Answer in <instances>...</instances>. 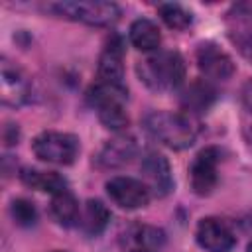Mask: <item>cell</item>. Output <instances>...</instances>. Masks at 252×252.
<instances>
[{
    "instance_id": "obj_23",
    "label": "cell",
    "mask_w": 252,
    "mask_h": 252,
    "mask_svg": "<svg viewBox=\"0 0 252 252\" xmlns=\"http://www.w3.org/2000/svg\"><path fill=\"white\" fill-rule=\"evenodd\" d=\"M228 37L236 45L240 55L252 61V30H232Z\"/></svg>"
},
{
    "instance_id": "obj_27",
    "label": "cell",
    "mask_w": 252,
    "mask_h": 252,
    "mask_svg": "<svg viewBox=\"0 0 252 252\" xmlns=\"http://www.w3.org/2000/svg\"><path fill=\"white\" fill-rule=\"evenodd\" d=\"M248 252H252V242H250V246H248Z\"/></svg>"
},
{
    "instance_id": "obj_5",
    "label": "cell",
    "mask_w": 252,
    "mask_h": 252,
    "mask_svg": "<svg viewBox=\"0 0 252 252\" xmlns=\"http://www.w3.org/2000/svg\"><path fill=\"white\" fill-rule=\"evenodd\" d=\"M106 193L122 209H140L150 201L148 185L134 177H124V175L112 177L106 183Z\"/></svg>"
},
{
    "instance_id": "obj_15",
    "label": "cell",
    "mask_w": 252,
    "mask_h": 252,
    "mask_svg": "<svg viewBox=\"0 0 252 252\" xmlns=\"http://www.w3.org/2000/svg\"><path fill=\"white\" fill-rule=\"evenodd\" d=\"M126 98H128V89L124 85H114V83H102V81H98L96 85H93L87 91V100L96 110L100 106H106V104H116V102H122L124 104Z\"/></svg>"
},
{
    "instance_id": "obj_10",
    "label": "cell",
    "mask_w": 252,
    "mask_h": 252,
    "mask_svg": "<svg viewBox=\"0 0 252 252\" xmlns=\"http://www.w3.org/2000/svg\"><path fill=\"white\" fill-rule=\"evenodd\" d=\"M98 79L102 83L122 85L124 79V43L120 35L108 37L98 57Z\"/></svg>"
},
{
    "instance_id": "obj_13",
    "label": "cell",
    "mask_w": 252,
    "mask_h": 252,
    "mask_svg": "<svg viewBox=\"0 0 252 252\" xmlns=\"http://www.w3.org/2000/svg\"><path fill=\"white\" fill-rule=\"evenodd\" d=\"M20 179L24 185L45 191L51 195H57L61 191H67V179L55 171H39V169H22Z\"/></svg>"
},
{
    "instance_id": "obj_3",
    "label": "cell",
    "mask_w": 252,
    "mask_h": 252,
    "mask_svg": "<svg viewBox=\"0 0 252 252\" xmlns=\"http://www.w3.org/2000/svg\"><path fill=\"white\" fill-rule=\"evenodd\" d=\"M57 16L83 22L89 26H112L120 18V8L114 2L83 0V2H57L47 6Z\"/></svg>"
},
{
    "instance_id": "obj_26",
    "label": "cell",
    "mask_w": 252,
    "mask_h": 252,
    "mask_svg": "<svg viewBox=\"0 0 252 252\" xmlns=\"http://www.w3.org/2000/svg\"><path fill=\"white\" fill-rule=\"evenodd\" d=\"M128 252H150V250L140 248V246H130V248H128Z\"/></svg>"
},
{
    "instance_id": "obj_18",
    "label": "cell",
    "mask_w": 252,
    "mask_h": 252,
    "mask_svg": "<svg viewBox=\"0 0 252 252\" xmlns=\"http://www.w3.org/2000/svg\"><path fill=\"white\" fill-rule=\"evenodd\" d=\"M215 100V89L205 81H195L189 85V89L183 93V106L193 112H205Z\"/></svg>"
},
{
    "instance_id": "obj_22",
    "label": "cell",
    "mask_w": 252,
    "mask_h": 252,
    "mask_svg": "<svg viewBox=\"0 0 252 252\" xmlns=\"http://www.w3.org/2000/svg\"><path fill=\"white\" fill-rule=\"evenodd\" d=\"M10 213H12L14 220H16V224H20V226H32V224H35V220H37V211H35V207H33L30 201H26V199H16V201H12Z\"/></svg>"
},
{
    "instance_id": "obj_16",
    "label": "cell",
    "mask_w": 252,
    "mask_h": 252,
    "mask_svg": "<svg viewBox=\"0 0 252 252\" xmlns=\"http://www.w3.org/2000/svg\"><path fill=\"white\" fill-rule=\"evenodd\" d=\"M130 41L136 49L140 51H152L159 45L161 41V33H159V28L152 22V20H146V18H140L136 20L132 26H130Z\"/></svg>"
},
{
    "instance_id": "obj_8",
    "label": "cell",
    "mask_w": 252,
    "mask_h": 252,
    "mask_svg": "<svg viewBox=\"0 0 252 252\" xmlns=\"http://www.w3.org/2000/svg\"><path fill=\"white\" fill-rule=\"evenodd\" d=\"M197 65H199V69H201V73L205 77L215 79V81H226L234 73L232 59L219 45H215L211 41L199 45V49H197Z\"/></svg>"
},
{
    "instance_id": "obj_24",
    "label": "cell",
    "mask_w": 252,
    "mask_h": 252,
    "mask_svg": "<svg viewBox=\"0 0 252 252\" xmlns=\"http://www.w3.org/2000/svg\"><path fill=\"white\" fill-rule=\"evenodd\" d=\"M4 144H6V146L18 144V128H16L14 124H6V126H4Z\"/></svg>"
},
{
    "instance_id": "obj_12",
    "label": "cell",
    "mask_w": 252,
    "mask_h": 252,
    "mask_svg": "<svg viewBox=\"0 0 252 252\" xmlns=\"http://www.w3.org/2000/svg\"><path fill=\"white\" fill-rule=\"evenodd\" d=\"M136 156V142L128 136H118L110 140L98 154V163L102 167H118L128 163Z\"/></svg>"
},
{
    "instance_id": "obj_20",
    "label": "cell",
    "mask_w": 252,
    "mask_h": 252,
    "mask_svg": "<svg viewBox=\"0 0 252 252\" xmlns=\"http://www.w3.org/2000/svg\"><path fill=\"white\" fill-rule=\"evenodd\" d=\"M158 12H159L161 20H163L169 28H173V30H185V28H189L191 22H193L191 12H187L181 4H173V2H169V4H159V6H158Z\"/></svg>"
},
{
    "instance_id": "obj_19",
    "label": "cell",
    "mask_w": 252,
    "mask_h": 252,
    "mask_svg": "<svg viewBox=\"0 0 252 252\" xmlns=\"http://www.w3.org/2000/svg\"><path fill=\"white\" fill-rule=\"evenodd\" d=\"M130 242H132V246H140L150 252H158L165 242V234H163V230H159L156 226H136L130 234Z\"/></svg>"
},
{
    "instance_id": "obj_28",
    "label": "cell",
    "mask_w": 252,
    "mask_h": 252,
    "mask_svg": "<svg viewBox=\"0 0 252 252\" xmlns=\"http://www.w3.org/2000/svg\"><path fill=\"white\" fill-rule=\"evenodd\" d=\"M57 252H61V250H57Z\"/></svg>"
},
{
    "instance_id": "obj_6",
    "label": "cell",
    "mask_w": 252,
    "mask_h": 252,
    "mask_svg": "<svg viewBox=\"0 0 252 252\" xmlns=\"http://www.w3.org/2000/svg\"><path fill=\"white\" fill-rule=\"evenodd\" d=\"M220 154L217 148H205L191 163V187L197 195H209L217 185V165Z\"/></svg>"
},
{
    "instance_id": "obj_4",
    "label": "cell",
    "mask_w": 252,
    "mask_h": 252,
    "mask_svg": "<svg viewBox=\"0 0 252 252\" xmlns=\"http://www.w3.org/2000/svg\"><path fill=\"white\" fill-rule=\"evenodd\" d=\"M33 154L43 161L69 165L79 154V140L67 132H41L33 140Z\"/></svg>"
},
{
    "instance_id": "obj_7",
    "label": "cell",
    "mask_w": 252,
    "mask_h": 252,
    "mask_svg": "<svg viewBox=\"0 0 252 252\" xmlns=\"http://www.w3.org/2000/svg\"><path fill=\"white\" fill-rule=\"evenodd\" d=\"M142 175L146 179V185L150 189V193H154L156 197H165L171 189H173V177H171V167L167 163V159L158 154V152H150L142 158Z\"/></svg>"
},
{
    "instance_id": "obj_14",
    "label": "cell",
    "mask_w": 252,
    "mask_h": 252,
    "mask_svg": "<svg viewBox=\"0 0 252 252\" xmlns=\"http://www.w3.org/2000/svg\"><path fill=\"white\" fill-rule=\"evenodd\" d=\"M108 222H110V211L100 201L91 199L85 203V209L79 217V224H81L85 234L96 236L108 226Z\"/></svg>"
},
{
    "instance_id": "obj_25",
    "label": "cell",
    "mask_w": 252,
    "mask_h": 252,
    "mask_svg": "<svg viewBox=\"0 0 252 252\" xmlns=\"http://www.w3.org/2000/svg\"><path fill=\"white\" fill-rule=\"evenodd\" d=\"M244 104H246V108L252 112V81L246 85V89H244Z\"/></svg>"
},
{
    "instance_id": "obj_9",
    "label": "cell",
    "mask_w": 252,
    "mask_h": 252,
    "mask_svg": "<svg viewBox=\"0 0 252 252\" xmlns=\"http://www.w3.org/2000/svg\"><path fill=\"white\" fill-rule=\"evenodd\" d=\"M197 242L209 252H230L236 244L232 230L220 219H203L197 226Z\"/></svg>"
},
{
    "instance_id": "obj_21",
    "label": "cell",
    "mask_w": 252,
    "mask_h": 252,
    "mask_svg": "<svg viewBox=\"0 0 252 252\" xmlns=\"http://www.w3.org/2000/svg\"><path fill=\"white\" fill-rule=\"evenodd\" d=\"M98 118H100V122H102L106 128H110V130H122V128L128 126V114H126L122 102L100 106V108H98Z\"/></svg>"
},
{
    "instance_id": "obj_11",
    "label": "cell",
    "mask_w": 252,
    "mask_h": 252,
    "mask_svg": "<svg viewBox=\"0 0 252 252\" xmlns=\"http://www.w3.org/2000/svg\"><path fill=\"white\" fill-rule=\"evenodd\" d=\"M28 93H30V87L24 75L4 59L2 61V102L10 106H20L28 100Z\"/></svg>"
},
{
    "instance_id": "obj_2",
    "label": "cell",
    "mask_w": 252,
    "mask_h": 252,
    "mask_svg": "<svg viewBox=\"0 0 252 252\" xmlns=\"http://www.w3.org/2000/svg\"><path fill=\"white\" fill-rule=\"evenodd\" d=\"M146 132L171 150H185L197 138V128L189 116L179 112L154 110L144 118Z\"/></svg>"
},
{
    "instance_id": "obj_17",
    "label": "cell",
    "mask_w": 252,
    "mask_h": 252,
    "mask_svg": "<svg viewBox=\"0 0 252 252\" xmlns=\"http://www.w3.org/2000/svg\"><path fill=\"white\" fill-rule=\"evenodd\" d=\"M51 217L61 226H73L79 220L81 211H79L77 199L73 197V193L69 189L53 195V199H51Z\"/></svg>"
},
{
    "instance_id": "obj_1",
    "label": "cell",
    "mask_w": 252,
    "mask_h": 252,
    "mask_svg": "<svg viewBox=\"0 0 252 252\" xmlns=\"http://www.w3.org/2000/svg\"><path fill=\"white\" fill-rule=\"evenodd\" d=\"M140 81L158 93H169L183 85L185 61L177 51H158L142 59L136 67Z\"/></svg>"
}]
</instances>
